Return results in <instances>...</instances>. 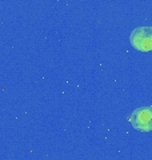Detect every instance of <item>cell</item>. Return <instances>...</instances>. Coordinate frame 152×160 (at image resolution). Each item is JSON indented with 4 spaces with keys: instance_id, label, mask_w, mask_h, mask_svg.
<instances>
[{
    "instance_id": "obj_1",
    "label": "cell",
    "mask_w": 152,
    "mask_h": 160,
    "mask_svg": "<svg viewBox=\"0 0 152 160\" xmlns=\"http://www.w3.org/2000/svg\"><path fill=\"white\" fill-rule=\"evenodd\" d=\"M129 42L136 51L151 52L152 51V27H138L129 35Z\"/></svg>"
},
{
    "instance_id": "obj_2",
    "label": "cell",
    "mask_w": 152,
    "mask_h": 160,
    "mask_svg": "<svg viewBox=\"0 0 152 160\" xmlns=\"http://www.w3.org/2000/svg\"><path fill=\"white\" fill-rule=\"evenodd\" d=\"M129 123L136 131L152 132V107L136 108L129 116Z\"/></svg>"
}]
</instances>
